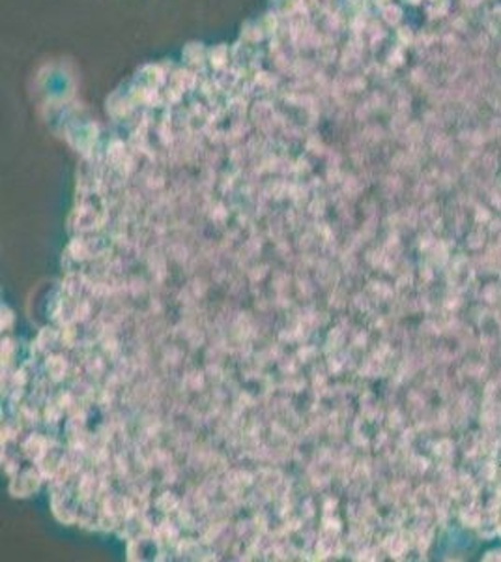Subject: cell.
<instances>
[{"mask_svg": "<svg viewBox=\"0 0 501 562\" xmlns=\"http://www.w3.org/2000/svg\"><path fill=\"white\" fill-rule=\"evenodd\" d=\"M208 58L212 68H214L216 71H219V74L229 68V49H227L225 45H217L216 49H212V52H209Z\"/></svg>", "mask_w": 501, "mask_h": 562, "instance_id": "cell-1", "label": "cell"}, {"mask_svg": "<svg viewBox=\"0 0 501 562\" xmlns=\"http://www.w3.org/2000/svg\"><path fill=\"white\" fill-rule=\"evenodd\" d=\"M384 20L387 21V23H399L400 20V10L397 7H389L384 8Z\"/></svg>", "mask_w": 501, "mask_h": 562, "instance_id": "cell-2", "label": "cell"}]
</instances>
